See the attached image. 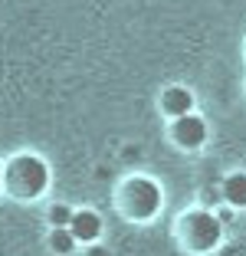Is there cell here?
<instances>
[{"label": "cell", "instance_id": "cell-12", "mask_svg": "<svg viewBox=\"0 0 246 256\" xmlns=\"http://www.w3.org/2000/svg\"><path fill=\"white\" fill-rule=\"evenodd\" d=\"M0 188H4V174H0Z\"/></svg>", "mask_w": 246, "mask_h": 256}, {"label": "cell", "instance_id": "cell-11", "mask_svg": "<svg viewBox=\"0 0 246 256\" xmlns=\"http://www.w3.org/2000/svg\"><path fill=\"white\" fill-rule=\"evenodd\" d=\"M89 256H105V250H98V246H96V250H92Z\"/></svg>", "mask_w": 246, "mask_h": 256}, {"label": "cell", "instance_id": "cell-5", "mask_svg": "<svg viewBox=\"0 0 246 256\" xmlns=\"http://www.w3.org/2000/svg\"><path fill=\"white\" fill-rule=\"evenodd\" d=\"M69 230H72L76 240L89 243V240H98V234H102V220H98L96 210H79V214H72V220H69Z\"/></svg>", "mask_w": 246, "mask_h": 256}, {"label": "cell", "instance_id": "cell-7", "mask_svg": "<svg viewBox=\"0 0 246 256\" xmlns=\"http://www.w3.org/2000/svg\"><path fill=\"white\" fill-rule=\"evenodd\" d=\"M224 197L233 207H246V174H230L224 181Z\"/></svg>", "mask_w": 246, "mask_h": 256}, {"label": "cell", "instance_id": "cell-9", "mask_svg": "<svg viewBox=\"0 0 246 256\" xmlns=\"http://www.w3.org/2000/svg\"><path fill=\"white\" fill-rule=\"evenodd\" d=\"M50 220H52V226H69L72 210H69L66 204H60V207H52V210H50Z\"/></svg>", "mask_w": 246, "mask_h": 256}, {"label": "cell", "instance_id": "cell-10", "mask_svg": "<svg viewBox=\"0 0 246 256\" xmlns=\"http://www.w3.org/2000/svg\"><path fill=\"white\" fill-rule=\"evenodd\" d=\"M216 220H220V224H230L233 214H230V210H220V214H216Z\"/></svg>", "mask_w": 246, "mask_h": 256}, {"label": "cell", "instance_id": "cell-1", "mask_svg": "<svg viewBox=\"0 0 246 256\" xmlns=\"http://www.w3.org/2000/svg\"><path fill=\"white\" fill-rule=\"evenodd\" d=\"M46 184H50V171H46V164L40 158H33V154L14 158L7 164V171H4V188H7L16 200H33V197H40L46 190Z\"/></svg>", "mask_w": 246, "mask_h": 256}, {"label": "cell", "instance_id": "cell-4", "mask_svg": "<svg viewBox=\"0 0 246 256\" xmlns=\"http://www.w3.org/2000/svg\"><path fill=\"white\" fill-rule=\"evenodd\" d=\"M174 142L180 144V148H200L204 138H207V125H204V118H197V115H178L174 118Z\"/></svg>", "mask_w": 246, "mask_h": 256}, {"label": "cell", "instance_id": "cell-3", "mask_svg": "<svg viewBox=\"0 0 246 256\" xmlns=\"http://www.w3.org/2000/svg\"><path fill=\"white\" fill-rule=\"evenodd\" d=\"M125 200H128V210H132L138 220H144L161 207V190H158L148 178H134V181H128V188H125Z\"/></svg>", "mask_w": 246, "mask_h": 256}, {"label": "cell", "instance_id": "cell-8", "mask_svg": "<svg viewBox=\"0 0 246 256\" xmlns=\"http://www.w3.org/2000/svg\"><path fill=\"white\" fill-rule=\"evenodd\" d=\"M50 243H52V250H56V253H69V250H72V243H76V236H72V230H69V226H56V230H52V236H50Z\"/></svg>", "mask_w": 246, "mask_h": 256}, {"label": "cell", "instance_id": "cell-2", "mask_svg": "<svg viewBox=\"0 0 246 256\" xmlns=\"http://www.w3.org/2000/svg\"><path fill=\"white\" fill-rule=\"evenodd\" d=\"M184 234L194 250H214L220 243V236H224V224L214 214H187Z\"/></svg>", "mask_w": 246, "mask_h": 256}, {"label": "cell", "instance_id": "cell-6", "mask_svg": "<svg viewBox=\"0 0 246 256\" xmlns=\"http://www.w3.org/2000/svg\"><path fill=\"white\" fill-rule=\"evenodd\" d=\"M161 106H164V112L171 115V118H178V115H187L190 108H194V96H190L187 89H180V86H174V89L164 92Z\"/></svg>", "mask_w": 246, "mask_h": 256}]
</instances>
